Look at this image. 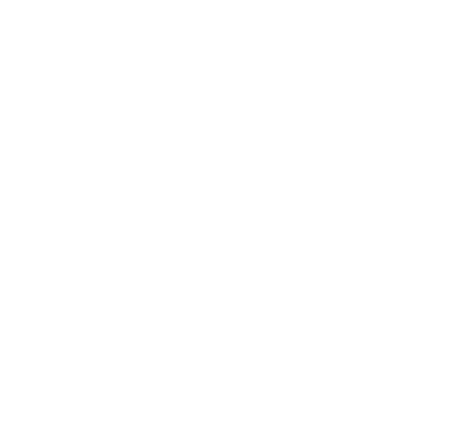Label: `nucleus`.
I'll return each instance as SVG.
<instances>
[]
</instances>
